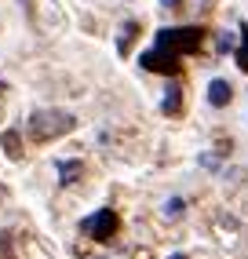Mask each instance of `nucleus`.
Returning a JSON list of instances; mask_svg holds the SVG:
<instances>
[{"label": "nucleus", "mask_w": 248, "mask_h": 259, "mask_svg": "<svg viewBox=\"0 0 248 259\" xmlns=\"http://www.w3.org/2000/svg\"><path fill=\"white\" fill-rule=\"evenodd\" d=\"M73 124H77V117L66 110H37L29 117V135L37 143H48V139H59V135L73 132Z\"/></svg>", "instance_id": "nucleus-1"}, {"label": "nucleus", "mask_w": 248, "mask_h": 259, "mask_svg": "<svg viewBox=\"0 0 248 259\" xmlns=\"http://www.w3.org/2000/svg\"><path fill=\"white\" fill-rule=\"evenodd\" d=\"M157 48H168V51H175V55H183V51H193L201 44V29L197 26H179V29H161L157 33V40H153Z\"/></svg>", "instance_id": "nucleus-2"}, {"label": "nucleus", "mask_w": 248, "mask_h": 259, "mask_svg": "<svg viewBox=\"0 0 248 259\" xmlns=\"http://www.w3.org/2000/svg\"><path fill=\"white\" fill-rule=\"evenodd\" d=\"M139 66L150 70V73H175V70H179V55L168 51V48H157V44H153L150 51L139 55Z\"/></svg>", "instance_id": "nucleus-3"}, {"label": "nucleus", "mask_w": 248, "mask_h": 259, "mask_svg": "<svg viewBox=\"0 0 248 259\" xmlns=\"http://www.w3.org/2000/svg\"><path fill=\"white\" fill-rule=\"evenodd\" d=\"M84 234H92L95 241H110V237L117 234V212H113V208H102V212H95L92 219L84 223Z\"/></svg>", "instance_id": "nucleus-4"}, {"label": "nucleus", "mask_w": 248, "mask_h": 259, "mask_svg": "<svg viewBox=\"0 0 248 259\" xmlns=\"http://www.w3.org/2000/svg\"><path fill=\"white\" fill-rule=\"evenodd\" d=\"M230 99H234V88H230L226 80H219V77H216V80L208 84V102H212V106H216V110H223V106H226Z\"/></svg>", "instance_id": "nucleus-5"}, {"label": "nucleus", "mask_w": 248, "mask_h": 259, "mask_svg": "<svg viewBox=\"0 0 248 259\" xmlns=\"http://www.w3.org/2000/svg\"><path fill=\"white\" fill-rule=\"evenodd\" d=\"M55 168H59L62 186H73V183H77V176H80V161H59Z\"/></svg>", "instance_id": "nucleus-6"}, {"label": "nucleus", "mask_w": 248, "mask_h": 259, "mask_svg": "<svg viewBox=\"0 0 248 259\" xmlns=\"http://www.w3.org/2000/svg\"><path fill=\"white\" fill-rule=\"evenodd\" d=\"M179 102H183V88H179V84H168L161 110H164V113H179Z\"/></svg>", "instance_id": "nucleus-7"}, {"label": "nucleus", "mask_w": 248, "mask_h": 259, "mask_svg": "<svg viewBox=\"0 0 248 259\" xmlns=\"http://www.w3.org/2000/svg\"><path fill=\"white\" fill-rule=\"evenodd\" d=\"M0 143H4L8 157H22V150H19V132H4V135H0Z\"/></svg>", "instance_id": "nucleus-8"}, {"label": "nucleus", "mask_w": 248, "mask_h": 259, "mask_svg": "<svg viewBox=\"0 0 248 259\" xmlns=\"http://www.w3.org/2000/svg\"><path fill=\"white\" fill-rule=\"evenodd\" d=\"M237 66L248 73V26H241V48H237Z\"/></svg>", "instance_id": "nucleus-9"}, {"label": "nucleus", "mask_w": 248, "mask_h": 259, "mask_svg": "<svg viewBox=\"0 0 248 259\" xmlns=\"http://www.w3.org/2000/svg\"><path fill=\"white\" fill-rule=\"evenodd\" d=\"M183 208H186V204H183L179 197H172V201L164 204V219H179V215H183Z\"/></svg>", "instance_id": "nucleus-10"}, {"label": "nucleus", "mask_w": 248, "mask_h": 259, "mask_svg": "<svg viewBox=\"0 0 248 259\" xmlns=\"http://www.w3.org/2000/svg\"><path fill=\"white\" fill-rule=\"evenodd\" d=\"M132 37H135V22H128L120 29V51H128V44H132Z\"/></svg>", "instance_id": "nucleus-11"}, {"label": "nucleus", "mask_w": 248, "mask_h": 259, "mask_svg": "<svg viewBox=\"0 0 248 259\" xmlns=\"http://www.w3.org/2000/svg\"><path fill=\"white\" fill-rule=\"evenodd\" d=\"M230 48H234V37H230V33H223V37H219V51H230Z\"/></svg>", "instance_id": "nucleus-12"}, {"label": "nucleus", "mask_w": 248, "mask_h": 259, "mask_svg": "<svg viewBox=\"0 0 248 259\" xmlns=\"http://www.w3.org/2000/svg\"><path fill=\"white\" fill-rule=\"evenodd\" d=\"M201 164H204V168H216V164H219V157H212V153H204V157H201Z\"/></svg>", "instance_id": "nucleus-13"}, {"label": "nucleus", "mask_w": 248, "mask_h": 259, "mask_svg": "<svg viewBox=\"0 0 248 259\" xmlns=\"http://www.w3.org/2000/svg\"><path fill=\"white\" fill-rule=\"evenodd\" d=\"M161 4H164V8H175V4H179V0H161Z\"/></svg>", "instance_id": "nucleus-14"}, {"label": "nucleus", "mask_w": 248, "mask_h": 259, "mask_svg": "<svg viewBox=\"0 0 248 259\" xmlns=\"http://www.w3.org/2000/svg\"><path fill=\"white\" fill-rule=\"evenodd\" d=\"M172 259H186V255H172Z\"/></svg>", "instance_id": "nucleus-15"}, {"label": "nucleus", "mask_w": 248, "mask_h": 259, "mask_svg": "<svg viewBox=\"0 0 248 259\" xmlns=\"http://www.w3.org/2000/svg\"><path fill=\"white\" fill-rule=\"evenodd\" d=\"M0 92H4V80H0Z\"/></svg>", "instance_id": "nucleus-16"}]
</instances>
